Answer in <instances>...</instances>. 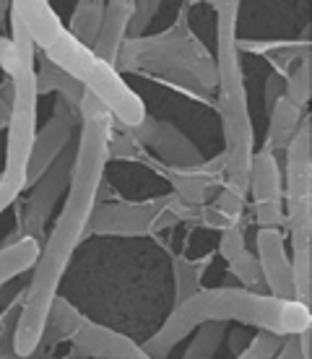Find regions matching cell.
Segmentation results:
<instances>
[{"instance_id": "34", "label": "cell", "mask_w": 312, "mask_h": 359, "mask_svg": "<svg viewBox=\"0 0 312 359\" xmlns=\"http://www.w3.org/2000/svg\"><path fill=\"white\" fill-rule=\"evenodd\" d=\"M8 8H11V3H0V24H3L6 16H8Z\"/></svg>"}, {"instance_id": "21", "label": "cell", "mask_w": 312, "mask_h": 359, "mask_svg": "<svg viewBox=\"0 0 312 359\" xmlns=\"http://www.w3.org/2000/svg\"><path fill=\"white\" fill-rule=\"evenodd\" d=\"M224 336H226V323L211 320V323L198 325L196 339L187 346L182 359H214L216 351H219V346H222V341H224Z\"/></svg>"}, {"instance_id": "7", "label": "cell", "mask_w": 312, "mask_h": 359, "mask_svg": "<svg viewBox=\"0 0 312 359\" xmlns=\"http://www.w3.org/2000/svg\"><path fill=\"white\" fill-rule=\"evenodd\" d=\"M284 222L289 224L292 255H312V120L302 126L284 149Z\"/></svg>"}, {"instance_id": "18", "label": "cell", "mask_w": 312, "mask_h": 359, "mask_svg": "<svg viewBox=\"0 0 312 359\" xmlns=\"http://www.w3.org/2000/svg\"><path fill=\"white\" fill-rule=\"evenodd\" d=\"M57 94L62 102H68L71 107L79 109L81 99H83V86L79 81H73L68 73H62L57 65H53L50 60L39 63V76H36V94Z\"/></svg>"}, {"instance_id": "10", "label": "cell", "mask_w": 312, "mask_h": 359, "mask_svg": "<svg viewBox=\"0 0 312 359\" xmlns=\"http://www.w3.org/2000/svg\"><path fill=\"white\" fill-rule=\"evenodd\" d=\"M79 123V109L71 107L68 102H62L57 97L50 120L34 135V144H32V154H29L27 164V188H32L36 180L50 170V164L73 144V133H76Z\"/></svg>"}, {"instance_id": "3", "label": "cell", "mask_w": 312, "mask_h": 359, "mask_svg": "<svg viewBox=\"0 0 312 359\" xmlns=\"http://www.w3.org/2000/svg\"><path fill=\"white\" fill-rule=\"evenodd\" d=\"M11 11L21 18L34 47H42L50 63L68 73L89 94H94L123 130H133L146 120L149 112L138 94L120 79V73L112 65L99 60L89 47H83L68 34V29L55 16L50 3H11Z\"/></svg>"}, {"instance_id": "30", "label": "cell", "mask_w": 312, "mask_h": 359, "mask_svg": "<svg viewBox=\"0 0 312 359\" xmlns=\"http://www.w3.org/2000/svg\"><path fill=\"white\" fill-rule=\"evenodd\" d=\"M284 86H286V79L281 73H271L266 81V109L271 112V107L276 104L278 99L284 97Z\"/></svg>"}, {"instance_id": "4", "label": "cell", "mask_w": 312, "mask_h": 359, "mask_svg": "<svg viewBox=\"0 0 312 359\" xmlns=\"http://www.w3.org/2000/svg\"><path fill=\"white\" fill-rule=\"evenodd\" d=\"M216 11V89H219V117L224 130V185L234 196L247 198L250 164L255 154V130L247 107V91L240 63L237 16L240 3H211Z\"/></svg>"}, {"instance_id": "23", "label": "cell", "mask_w": 312, "mask_h": 359, "mask_svg": "<svg viewBox=\"0 0 312 359\" xmlns=\"http://www.w3.org/2000/svg\"><path fill=\"white\" fill-rule=\"evenodd\" d=\"M229 269L245 284V289H250V292H260L263 289V273H260L258 258L252 252H247V248L229 261Z\"/></svg>"}, {"instance_id": "33", "label": "cell", "mask_w": 312, "mask_h": 359, "mask_svg": "<svg viewBox=\"0 0 312 359\" xmlns=\"http://www.w3.org/2000/svg\"><path fill=\"white\" fill-rule=\"evenodd\" d=\"M8 206H13V201H11V198H6L3 193H0V214H3V211H6Z\"/></svg>"}, {"instance_id": "2", "label": "cell", "mask_w": 312, "mask_h": 359, "mask_svg": "<svg viewBox=\"0 0 312 359\" xmlns=\"http://www.w3.org/2000/svg\"><path fill=\"white\" fill-rule=\"evenodd\" d=\"M226 323L237 320L258 331L276 333L281 339H294L312 328V313L307 305L294 299H276L263 292H250L245 287L201 289L172 310L159 331L141 349L151 359H164L190 331L203 323Z\"/></svg>"}, {"instance_id": "1", "label": "cell", "mask_w": 312, "mask_h": 359, "mask_svg": "<svg viewBox=\"0 0 312 359\" xmlns=\"http://www.w3.org/2000/svg\"><path fill=\"white\" fill-rule=\"evenodd\" d=\"M81 135L76 141L73 154L71 182H68V198L62 206L53 232L47 234V243L39 250L32 281L24 292L21 315H18L16 336H13V351L16 357L29 359L39 349V339L45 331L47 313L53 307L60 281L68 271L73 252L86 237H89V222L94 206L99 203V190L109 162V135H112V115L94 94L83 91L79 104Z\"/></svg>"}, {"instance_id": "27", "label": "cell", "mask_w": 312, "mask_h": 359, "mask_svg": "<svg viewBox=\"0 0 312 359\" xmlns=\"http://www.w3.org/2000/svg\"><path fill=\"white\" fill-rule=\"evenodd\" d=\"M242 250H245V229H242V224L224 229L222 240H219V252H222L226 261H232L234 255H240Z\"/></svg>"}, {"instance_id": "25", "label": "cell", "mask_w": 312, "mask_h": 359, "mask_svg": "<svg viewBox=\"0 0 312 359\" xmlns=\"http://www.w3.org/2000/svg\"><path fill=\"white\" fill-rule=\"evenodd\" d=\"M21 302H24V294L16 297L11 305H6V313L0 318V359L16 357V351H13V336H16L18 315H21Z\"/></svg>"}, {"instance_id": "20", "label": "cell", "mask_w": 312, "mask_h": 359, "mask_svg": "<svg viewBox=\"0 0 312 359\" xmlns=\"http://www.w3.org/2000/svg\"><path fill=\"white\" fill-rule=\"evenodd\" d=\"M201 276H203V263L190 261L185 255L175 258V307L201 292Z\"/></svg>"}, {"instance_id": "31", "label": "cell", "mask_w": 312, "mask_h": 359, "mask_svg": "<svg viewBox=\"0 0 312 359\" xmlns=\"http://www.w3.org/2000/svg\"><path fill=\"white\" fill-rule=\"evenodd\" d=\"M11 94H8V83H3L0 89V130L8 128V115H11Z\"/></svg>"}, {"instance_id": "14", "label": "cell", "mask_w": 312, "mask_h": 359, "mask_svg": "<svg viewBox=\"0 0 312 359\" xmlns=\"http://www.w3.org/2000/svg\"><path fill=\"white\" fill-rule=\"evenodd\" d=\"M71 344L73 351L83 359H151L125 333L112 331L107 325L91 323V320H86L73 333Z\"/></svg>"}, {"instance_id": "17", "label": "cell", "mask_w": 312, "mask_h": 359, "mask_svg": "<svg viewBox=\"0 0 312 359\" xmlns=\"http://www.w3.org/2000/svg\"><path fill=\"white\" fill-rule=\"evenodd\" d=\"M83 323H86V318H83L68 299H62V297L57 294L55 297L53 307H50V313H47L45 331H42V339H39V349L71 339L73 333L79 331Z\"/></svg>"}, {"instance_id": "5", "label": "cell", "mask_w": 312, "mask_h": 359, "mask_svg": "<svg viewBox=\"0 0 312 359\" xmlns=\"http://www.w3.org/2000/svg\"><path fill=\"white\" fill-rule=\"evenodd\" d=\"M0 68L8 79L11 115H8V146L6 167L0 172V193L11 201L27 188V164L36 135V71L34 57L21 55L8 36H0Z\"/></svg>"}, {"instance_id": "32", "label": "cell", "mask_w": 312, "mask_h": 359, "mask_svg": "<svg viewBox=\"0 0 312 359\" xmlns=\"http://www.w3.org/2000/svg\"><path fill=\"white\" fill-rule=\"evenodd\" d=\"M229 341H232V351L234 354H240V351L247 349L250 344V336L245 328H234V331H229Z\"/></svg>"}, {"instance_id": "26", "label": "cell", "mask_w": 312, "mask_h": 359, "mask_svg": "<svg viewBox=\"0 0 312 359\" xmlns=\"http://www.w3.org/2000/svg\"><path fill=\"white\" fill-rule=\"evenodd\" d=\"M161 8V3L156 0H141V3H133V16H130V27H128V34L138 39V36L146 32V27L151 24V18L156 16V11Z\"/></svg>"}, {"instance_id": "15", "label": "cell", "mask_w": 312, "mask_h": 359, "mask_svg": "<svg viewBox=\"0 0 312 359\" xmlns=\"http://www.w3.org/2000/svg\"><path fill=\"white\" fill-rule=\"evenodd\" d=\"M130 16H133V0L104 3V18H102V27H99L97 42L91 47V53L97 55L99 60L112 65V68L117 65V57L123 53L128 27H130Z\"/></svg>"}, {"instance_id": "11", "label": "cell", "mask_w": 312, "mask_h": 359, "mask_svg": "<svg viewBox=\"0 0 312 359\" xmlns=\"http://www.w3.org/2000/svg\"><path fill=\"white\" fill-rule=\"evenodd\" d=\"M128 133L133 135V141L138 146H151L154 151L159 154L161 162L167 164V170L190 172L205 164L203 154L198 151V146L182 130H177L172 123H167V120L146 115L141 126L128 130Z\"/></svg>"}, {"instance_id": "19", "label": "cell", "mask_w": 312, "mask_h": 359, "mask_svg": "<svg viewBox=\"0 0 312 359\" xmlns=\"http://www.w3.org/2000/svg\"><path fill=\"white\" fill-rule=\"evenodd\" d=\"M102 18H104V3H102V0H81L71 13L68 34H71L76 42H81L83 47L91 50L94 42H97Z\"/></svg>"}, {"instance_id": "35", "label": "cell", "mask_w": 312, "mask_h": 359, "mask_svg": "<svg viewBox=\"0 0 312 359\" xmlns=\"http://www.w3.org/2000/svg\"><path fill=\"white\" fill-rule=\"evenodd\" d=\"M3 359H21V357H3Z\"/></svg>"}, {"instance_id": "9", "label": "cell", "mask_w": 312, "mask_h": 359, "mask_svg": "<svg viewBox=\"0 0 312 359\" xmlns=\"http://www.w3.org/2000/svg\"><path fill=\"white\" fill-rule=\"evenodd\" d=\"M73 154H76V144L68 146L50 164V170L32 185V193H29L21 214H16V222H18L16 240H21V237H34V240H39L42 237L45 224L50 222V216H53L55 206L60 201L62 190H68L71 170H73Z\"/></svg>"}, {"instance_id": "28", "label": "cell", "mask_w": 312, "mask_h": 359, "mask_svg": "<svg viewBox=\"0 0 312 359\" xmlns=\"http://www.w3.org/2000/svg\"><path fill=\"white\" fill-rule=\"evenodd\" d=\"M135 156H141V146L135 144L128 130H123L120 138L109 135V159H135Z\"/></svg>"}, {"instance_id": "16", "label": "cell", "mask_w": 312, "mask_h": 359, "mask_svg": "<svg viewBox=\"0 0 312 359\" xmlns=\"http://www.w3.org/2000/svg\"><path fill=\"white\" fill-rule=\"evenodd\" d=\"M271 123H268V133H266V151L271 154H278L284 151L286 146H289V141L294 138V133L299 130V126H302V109L297 107V104H292L286 97H281L271 107Z\"/></svg>"}, {"instance_id": "24", "label": "cell", "mask_w": 312, "mask_h": 359, "mask_svg": "<svg viewBox=\"0 0 312 359\" xmlns=\"http://www.w3.org/2000/svg\"><path fill=\"white\" fill-rule=\"evenodd\" d=\"M286 339L276 336V333H268V331H258L252 339H250L247 349L240 351L234 359H273L281 351Z\"/></svg>"}, {"instance_id": "22", "label": "cell", "mask_w": 312, "mask_h": 359, "mask_svg": "<svg viewBox=\"0 0 312 359\" xmlns=\"http://www.w3.org/2000/svg\"><path fill=\"white\" fill-rule=\"evenodd\" d=\"M284 97L302 109L312 97V57H304L297 63V68L289 73L284 86Z\"/></svg>"}, {"instance_id": "13", "label": "cell", "mask_w": 312, "mask_h": 359, "mask_svg": "<svg viewBox=\"0 0 312 359\" xmlns=\"http://www.w3.org/2000/svg\"><path fill=\"white\" fill-rule=\"evenodd\" d=\"M255 258H258L260 273H263V287L268 294L276 299H292V261L286 252V237L281 229H258L255 234Z\"/></svg>"}, {"instance_id": "6", "label": "cell", "mask_w": 312, "mask_h": 359, "mask_svg": "<svg viewBox=\"0 0 312 359\" xmlns=\"http://www.w3.org/2000/svg\"><path fill=\"white\" fill-rule=\"evenodd\" d=\"M149 73V76H170V73H190L205 89L216 86V63L208 57L198 36L179 21L177 27L156 36L125 39L123 53L117 57L115 71Z\"/></svg>"}, {"instance_id": "12", "label": "cell", "mask_w": 312, "mask_h": 359, "mask_svg": "<svg viewBox=\"0 0 312 359\" xmlns=\"http://www.w3.org/2000/svg\"><path fill=\"white\" fill-rule=\"evenodd\" d=\"M250 193L260 229H281L284 224V180L276 154L260 151L252 154L250 164Z\"/></svg>"}, {"instance_id": "8", "label": "cell", "mask_w": 312, "mask_h": 359, "mask_svg": "<svg viewBox=\"0 0 312 359\" xmlns=\"http://www.w3.org/2000/svg\"><path fill=\"white\" fill-rule=\"evenodd\" d=\"M198 208L185 206L175 193L149 198V201L97 203L89 222V234L143 237V234H154L164 226L177 224L182 219H198Z\"/></svg>"}, {"instance_id": "29", "label": "cell", "mask_w": 312, "mask_h": 359, "mask_svg": "<svg viewBox=\"0 0 312 359\" xmlns=\"http://www.w3.org/2000/svg\"><path fill=\"white\" fill-rule=\"evenodd\" d=\"M273 359H310V331L294 339H286L281 351Z\"/></svg>"}]
</instances>
